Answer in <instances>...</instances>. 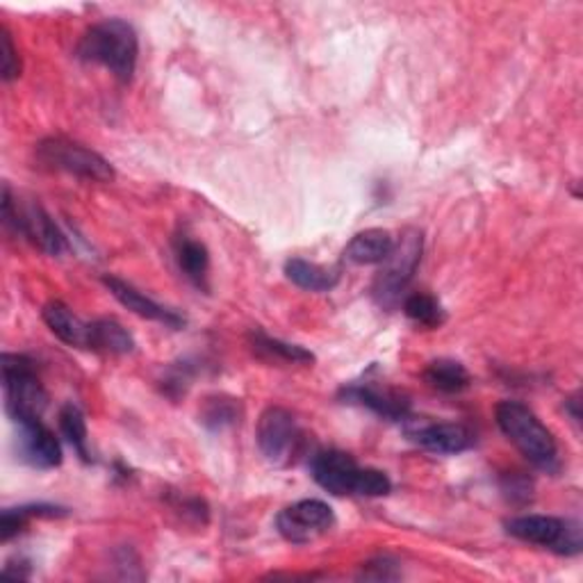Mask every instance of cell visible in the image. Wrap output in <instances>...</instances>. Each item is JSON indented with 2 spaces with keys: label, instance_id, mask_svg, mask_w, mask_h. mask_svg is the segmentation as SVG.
I'll return each mask as SVG.
<instances>
[{
  "label": "cell",
  "instance_id": "1",
  "mask_svg": "<svg viewBox=\"0 0 583 583\" xmlns=\"http://www.w3.org/2000/svg\"><path fill=\"white\" fill-rule=\"evenodd\" d=\"M76 53L83 62L106 66L117 80L130 83L137 66V55H140V42H137V32L130 23L121 19H108L91 25L83 34Z\"/></svg>",
  "mask_w": 583,
  "mask_h": 583
},
{
  "label": "cell",
  "instance_id": "2",
  "mask_svg": "<svg viewBox=\"0 0 583 583\" xmlns=\"http://www.w3.org/2000/svg\"><path fill=\"white\" fill-rule=\"evenodd\" d=\"M495 415L501 433L516 444L531 465L544 472L559 469V444L552 431L536 418L531 408L520 401H501Z\"/></svg>",
  "mask_w": 583,
  "mask_h": 583
},
{
  "label": "cell",
  "instance_id": "3",
  "mask_svg": "<svg viewBox=\"0 0 583 583\" xmlns=\"http://www.w3.org/2000/svg\"><path fill=\"white\" fill-rule=\"evenodd\" d=\"M422 249H424V239L422 233L410 228L401 235L399 242H395L392 253L381 262L379 273H376L371 294L381 307L386 311H392V307L399 305L406 288L413 281L415 271L422 260Z\"/></svg>",
  "mask_w": 583,
  "mask_h": 583
},
{
  "label": "cell",
  "instance_id": "4",
  "mask_svg": "<svg viewBox=\"0 0 583 583\" xmlns=\"http://www.w3.org/2000/svg\"><path fill=\"white\" fill-rule=\"evenodd\" d=\"M3 388L6 408L14 424L25 420H42L44 410L48 408V392L44 390L30 358L19 354L3 356Z\"/></svg>",
  "mask_w": 583,
  "mask_h": 583
},
{
  "label": "cell",
  "instance_id": "5",
  "mask_svg": "<svg viewBox=\"0 0 583 583\" xmlns=\"http://www.w3.org/2000/svg\"><path fill=\"white\" fill-rule=\"evenodd\" d=\"M3 222L48 256H62L66 251V237L51 215L40 203L21 205L14 201L10 185L3 187Z\"/></svg>",
  "mask_w": 583,
  "mask_h": 583
},
{
  "label": "cell",
  "instance_id": "6",
  "mask_svg": "<svg viewBox=\"0 0 583 583\" xmlns=\"http://www.w3.org/2000/svg\"><path fill=\"white\" fill-rule=\"evenodd\" d=\"M506 531L522 542H531L561 557H576L583 547L581 525L552 516H520L506 520Z\"/></svg>",
  "mask_w": 583,
  "mask_h": 583
},
{
  "label": "cell",
  "instance_id": "7",
  "mask_svg": "<svg viewBox=\"0 0 583 583\" xmlns=\"http://www.w3.org/2000/svg\"><path fill=\"white\" fill-rule=\"evenodd\" d=\"M37 160L48 169L66 171V174L96 183H110L115 179V169L106 158L66 137H48L40 142Z\"/></svg>",
  "mask_w": 583,
  "mask_h": 583
},
{
  "label": "cell",
  "instance_id": "8",
  "mask_svg": "<svg viewBox=\"0 0 583 583\" xmlns=\"http://www.w3.org/2000/svg\"><path fill=\"white\" fill-rule=\"evenodd\" d=\"M258 447L277 467H288L301 456L305 435L290 410L281 406H269L264 410L258 422Z\"/></svg>",
  "mask_w": 583,
  "mask_h": 583
},
{
  "label": "cell",
  "instance_id": "9",
  "mask_svg": "<svg viewBox=\"0 0 583 583\" xmlns=\"http://www.w3.org/2000/svg\"><path fill=\"white\" fill-rule=\"evenodd\" d=\"M335 527L333 508L320 499H303L283 508L277 518L279 533L292 544H307Z\"/></svg>",
  "mask_w": 583,
  "mask_h": 583
},
{
  "label": "cell",
  "instance_id": "10",
  "mask_svg": "<svg viewBox=\"0 0 583 583\" xmlns=\"http://www.w3.org/2000/svg\"><path fill=\"white\" fill-rule=\"evenodd\" d=\"M17 454L25 465L37 469H55L62 465V444L42 420L17 422Z\"/></svg>",
  "mask_w": 583,
  "mask_h": 583
},
{
  "label": "cell",
  "instance_id": "11",
  "mask_svg": "<svg viewBox=\"0 0 583 583\" xmlns=\"http://www.w3.org/2000/svg\"><path fill=\"white\" fill-rule=\"evenodd\" d=\"M311 469L315 482L335 497L356 495V486L363 472L354 456L337 450L315 454L311 461Z\"/></svg>",
  "mask_w": 583,
  "mask_h": 583
},
{
  "label": "cell",
  "instance_id": "12",
  "mask_svg": "<svg viewBox=\"0 0 583 583\" xmlns=\"http://www.w3.org/2000/svg\"><path fill=\"white\" fill-rule=\"evenodd\" d=\"M408 438L433 454H461L474 444V433L458 422H415L406 429Z\"/></svg>",
  "mask_w": 583,
  "mask_h": 583
},
{
  "label": "cell",
  "instance_id": "13",
  "mask_svg": "<svg viewBox=\"0 0 583 583\" xmlns=\"http://www.w3.org/2000/svg\"><path fill=\"white\" fill-rule=\"evenodd\" d=\"M339 397L345 399V403L369 408L371 413L392 420V422H406L410 415L408 397L392 388H381V386H371V384H365V386L354 384V386L342 388Z\"/></svg>",
  "mask_w": 583,
  "mask_h": 583
},
{
  "label": "cell",
  "instance_id": "14",
  "mask_svg": "<svg viewBox=\"0 0 583 583\" xmlns=\"http://www.w3.org/2000/svg\"><path fill=\"white\" fill-rule=\"evenodd\" d=\"M102 283H106V288L110 290V294L123 305L128 307V311H132L134 315H140L144 320H151V322H160L164 326H171V328H181L185 324V320L169 311V307L155 303L153 299H149L147 294H142L137 288H132L130 283L117 279V277H106L102 279Z\"/></svg>",
  "mask_w": 583,
  "mask_h": 583
},
{
  "label": "cell",
  "instance_id": "15",
  "mask_svg": "<svg viewBox=\"0 0 583 583\" xmlns=\"http://www.w3.org/2000/svg\"><path fill=\"white\" fill-rule=\"evenodd\" d=\"M42 317L46 326L68 347L87 349L89 342V324H85L72 307L62 301H51L44 305Z\"/></svg>",
  "mask_w": 583,
  "mask_h": 583
},
{
  "label": "cell",
  "instance_id": "16",
  "mask_svg": "<svg viewBox=\"0 0 583 583\" xmlns=\"http://www.w3.org/2000/svg\"><path fill=\"white\" fill-rule=\"evenodd\" d=\"M395 249V237L384 228H367L352 237L345 260L352 264H381Z\"/></svg>",
  "mask_w": 583,
  "mask_h": 583
},
{
  "label": "cell",
  "instance_id": "17",
  "mask_svg": "<svg viewBox=\"0 0 583 583\" xmlns=\"http://www.w3.org/2000/svg\"><path fill=\"white\" fill-rule=\"evenodd\" d=\"M249 347L264 363L307 365V363L315 360V356L307 349H303L299 345H290V342H283V339H277V337H269L260 328H253L249 333Z\"/></svg>",
  "mask_w": 583,
  "mask_h": 583
},
{
  "label": "cell",
  "instance_id": "18",
  "mask_svg": "<svg viewBox=\"0 0 583 583\" xmlns=\"http://www.w3.org/2000/svg\"><path fill=\"white\" fill-rule=\"evenodd\" d=\"M285 277L301 290L331 292L339 283L342 273L335 267H324L303 258H292L285 264Z\"/></svg>",
  "mask_w": 583,
  "mask_h": 583
},
{
  "label": "cell",
  "instance_id": "19",
  "mask_svg": "<svg viewBox=\"0 0 583 583\" xmlns=\"http://www.w3.org/2000/svg\"><path fill=\"white\" fill-rule=\"evenodd\" d=\"M87 349L108 356H126L134 352V339L119 322L96 320L89 324Z\"/></svg>",
  "mask_w": 583,
  "mask_h": 583
},
{
  "label": "cell",
  "instance_id": "20",
  "mask_svg": "<svg viewBox=\"0 0 583 583\" xmlns=\"http://www.w3.org/2000/svg\"><path fill=\"white\" fill-rule=\"evenodd\" d=\"M424 381L438 392L456 395L469 388L472 376L463 363L452 358H438L429 363V367L424 369Z\"/></svg>",
  "mask_w": 583,
  "mask_h": 583
},
{
  "label": "cell",
  "instance_id": "21",
  "mask_svg": "<svg viewBox=\"0 0 583 583\" xmlns=\"http://www.w3.org/2000/svg\"><path fill=\"white\" fill-rule=\"evenodd\" d=\"M176 260L181 271L196 285L208 288V273H210V253L201 242L192 237H181L176 242Z\"/></svg>",
  "mask_w": 583,
  "mask_h": 583
},
{
  "label": "cell",
  "instance_id": "22",
  "mask_svg": "<svg viewBox=\"0 0 583 583\" xmlns=\"http://www.w3.org/2000/svg\"><path fill=\"white\" fill-rule=\"evenodd\" d=\"M239 418H242V406H239V399H233L226 395L208 397L203 403V410H201V422L213 431L235 427L239 422Z\"/></svg>",
  "mask_w": 583,
  "mask_h": 583
},
{
  "label": "cell",
  "instance_id": "23",
  "mask_svg": "<svg viewBox=\"0 0 583 583\" xmlns=\"http://www.w3.org/2000/svg\"><path fill=\"white\" fill-rule=\"evenodd\" d=\"M60 431L62 435L66 438V442L72 444V447L78 452V456L83 461H89V447H87V422H85V415L83 410L74 403H66L62 410H60Z\"/></svg>",
  "mask_w": 583,
  "mask_h": 583
},
{
  "label": "cell",
  "instance_id": "24",
  "mask_svg": "<svg viewBox=\"0 0 583 583\" xmlns=\"http://www.w3.org/2000/svg\"><path fill=\"white\" fill-rule=\"evenodd\" d=\"M403 313L415 324L427 326V328H438L444 324V320H447L444 317V311L438 303V299H433L431 294H422V292H415L403 299Z\"/></svg>",
  "mask_w": 583,
  "mask_h": 583
},
{
  "label": "cell",
  "instance_id": "25",
  "mask_svg": "<svg viewBox=\"0 0 583 583\" xmlns=\"http://www.w3.org/2000/svg\"><path fill=\"white\" fill-rule=\"evenodd\" d=\"M0 76L6 83H12L21 76V57L8 25L0 28Z\"/></svg>",
  "mask_w": 583,
  "mask_h": 583
},
{
  "label": "cell",
  "instance_id": "26",
  "mask_svg": "<svg viewBox=\"0 0 583 583\" xmlns=\"http://www.w3.org/2000/svg\"><path fill=\"white\" fill-rule=\"evenodd\" d=\"M390 490H392V482L388 478V474L374 467H363L356 486L358 497H386L390 495Z\"/></svg>",
  "mask_w": 583,
  "mask_h": 583
},
{
  "label": "cell",
  "instance_id": "27",
  "mask_svg": "<svg viewBox=\"0 0 583 583\" xmlns=\"http://www.w3.org/2000/svg\"><path fill=\"white\" fill-rule=\"evenodd\" d=\"M399 576H401L399 563L388 557H379L365 563L363 570L358 572V579H367V581H395Z\"/></svg>",
  "mask_w": 583,
  "mask_h": 583
},
{
  "label": "cell",
  "instance_id": "28",
  "mask_svg": "<svg viewBox=\"0 0 583 583\" xmlns=\"http://www.w3.org/2000/svg\"><path fill=\"white\" fill-rule=\"evenodd\" d=\"M565 408L570 410V415H572V420H574V422H579V420H581V413H579V397H576V395H574L572 399H568V401H565Z\"/></svg>",
  "mask_w": 583,
  "mask_h": 583
}]
</instances>
